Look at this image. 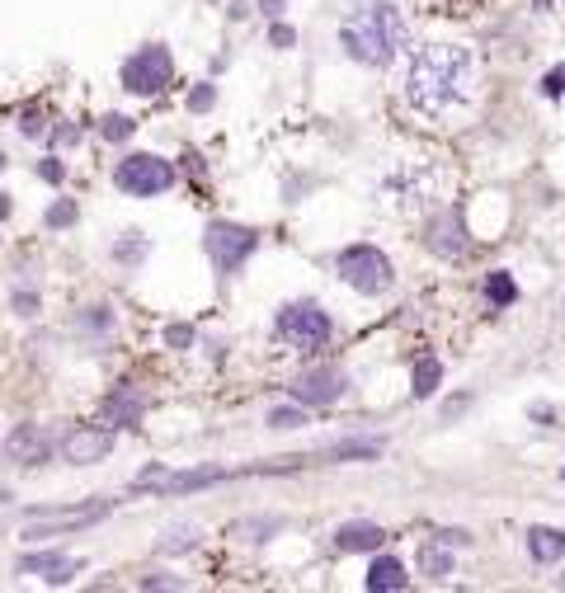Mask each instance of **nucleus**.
Returning <instances> with one entry per match:
<instances>
[{"instance_id": "f257e3e1", "label": "nucleus", "mask_w": 565, "mask_h": 593, "mask_svg": "<svg viewBox=\"0 0 565 593\" xmlns=\"http://www.w3.org/2000/svg\"><path fill=\"white\" fill-rule=\"evenodd\" d=\"M339 43L349 48L354 61H364V67H387V61L405 48V20L396 5L372 0V5L354 10L349 20H344Z\"/></svg>"}, {"instance_id": "f03ea898", "label": "nucleus", "mask_w": 565, "mask_h": 593, "mask_svg": "<svg viewBox=\"0 0 565 593\" xmlns=\"http://www.w3.org/2000/svg\"><path fill=\"white\" fill-rule=\"evenodd\" d=\"M466 67L471 57L466 48H452V43H434L411 61V75H405V95L419 108H443L462 95L466 85Z\"/></svg>"}, {"instance_id": "7ed1b4c3", "label": "nucleus", "mask_w": 565, "mask_h": 593, "mask_svg": "<svg viewBox=\"0 0 565 593\" xmlns=\"http://www.w3.org/2000/svg\"><path fill=\"white\" fill-rule=\"evenodd\" d=\"M335 269H339L344 283L358 288V292H368V296L387 292L391 278H396V274H391V259L377 245H349V249H339Z\"/></svg>"}, {"instance_id": "20e7f679", "label": "nucleus", "mask_w": 565, "mask_h": 593, "mask_svg": "<svg viewBox=\"0 0 565 593\" xmlns=\"http://www.w3.org/2000/svg\"><path fill=\"white\" fill-rule=\"evenodd\" d=\"M114 184L132 198H155L175 184V165L161 161V155H128V161H118Z\"/></svg>"}, {"instance_id": "39448f33", "label": "nucleus", "mask_w": 565, "mask_h": 593, "mask_svg": "<svg viewBox=\"0 0 565 593\" xmlns=\"http://www.w3.org/2000/svg\"><path fill=\"white\" fill-rule=\"evenodd\" d=\"M170 81H175V61H170L161 43H151V48H141L123 61V85H128L132 95H161Z\"/></svg>"}, {"instance_id": "423d86ee", "label": "nucleus", "mask_w": 565, "mask_h": 593, "mask_svg": "<svg viewBox=\"0 0 565 593\" xmlns=\"http://www.w3.org/2000/svg\"><path fill=\"white\" fill-rule=\"evenodd\" d=\"M255 245H260V231H250L241 222H212L208 226V255H212V264L222 274L241 269V264L255 255Z\"/></svg>"}, {"instance_id": "0eeeda50", "label": "nucleus", "mask_w": 565, "mask_h": 593, "mask_svg": "<svg viewBox=\"0 0 565 593\" xmlns=\"http://www.w3.org/2000/svg\"><path fill=\"white\" fill-rule=\"evenodd\" d=\"M235 476H245V472H165V466H147L137 480H132V490H155V495H184V490H208L217 486V480H235Z\"/></svg>"}, {"instance_id": "6e6552de", "label": "nucleus", "mask_w": 565, "mask_h": 593, "mask_svg": "<svg viewBox=\"0 0 565 593\" xmlns=\"http://www.w3.org/2000/svg\"><path fill=\"white\" fill-rule=\"evenodd\" d=\"M278 330L292 339L297 349H321L330 339V316L316 306V302H302V306H288L278 316Z\"/></svg>"}, {"instance_id": "1a4fd4ad", "label": "nucleus", "mask_w": 565, "mask_h": 593, "mask_svg": "<svg viewBox=\"0 0 565 593\" xmlns=\"http://www.w3.org/2000/svg\"><path fill=\"white\" fill-rule=\"evenodd\" d=\"M114 509V499H100V504H85V509H61V513H34L24 527V537H53V533H71V527H85V523H100L104 513Z\"/></svg>"}, {"instance_id": "9d476101", "label": "nucleus", "mask_w": 565, "mask_h": 593, "mask_svg": "<svg viewBox=\"0 0 565 593\" xmlns=\"http://www.w3.org/2000/svg\"><path fill=\"white\" fill-rule=\"evenodd\" d=\"M5 457L14 466H38L53 457V433H47L43 425H20V429H10V439H5Z\"/></svg>"}, {"instance_id": "9b49d317", "label": "nucleus", "mask_w": 565, "mask_h": 593, "mask_svg": "<svg viewBox=\"0 0 565 593\" xmlns=\"http://www.w3.org/2000/svg\"><path fill=\"white\" fill-rule=\"evenodd\" d=\"M108 452H114V429H76V433H67V443H61V457L71 466H94V462H104Z\"/></svg>"}, {"instance_id": "f8f14e48", "label": "nucleus", "mask_w": 565, "mask_h": 593, "mask_svg": "<svg viewBox=\"0 0 565 593\" xmlns=\"http://www.w3.org/2000/svg\"><path fill=\"white\" fill-rule=\"evenodd\" d=\"M344 372L335 368H316V372H302V377L292 382V400H302V405H330V400H339L344 396Z\"/></svg>"}, {"instance_id": "ddd939ff", "label": "nucleus", "mask_w": 565, "mask_h": 593, "mask_svg": "<svg viewBox=\"0 0 565 593\" xmlns=\"http://www.w3.org/2000/svg\"><path fill=\"white\" fill-rule=\"evenodd\" d=\"M429 249L438 259H462L466 255V226L458 212H443L429 222Z\"/></svg>"}, {"instance_id": "4468645a", "label": "nucleus", "mask_w": 565, "mask_h": 593, "mask_svg": "<svg viewBox=\"0 0 565 593\" xmlns=\"http://www.w3.org/2000/svg\"><path fill=\"white\" fill-rule=\"evenodd\" d=\"M76 570H81V560L57 556V551H38V556L20 560V574H38L47 584H67V580H76Z\"/></svg>"}, {"instance_id": "2eb2a0df", "label": "nucleus", "mask_w": 565, "mask_h": 593, "mask_svg": "<svg viewBox=\"0 0 565 593\" xmlns=\"http://www.w3.org/2000/svg\"><path fill=\"white\" fill-rule=\"evenodd\" d=\"M382 537L387 533L377 523H344V527H335V551L339 556H349V551H377Z\"/></svg>"}, {"instance_id": "dca6fc26", "label": "nucleus", "mask_w": 565, "mask_h": 593, "mask_svg": "<svg viewBox=\"0 0 565 593\" xmlns=\"http://www.w3.org/2000/svg\"><path fill=\"white\" fill-rule=\"evenodd\" d=\"M364 584H368L372 593H396V589H405V584H411V574H405V566H401L396 556H377Z\"/></svg>"}, {"instance_id": "f3484780", "label": "nucleus", "mask_w": 565, "mask_h": 593, "mask_svg": "<svg viewBox=\"0 0 565 593\" xmlns=\"http://www.w3.org/2000/svg\"><path fill=\"white\" fill-rule=\"evenodd\" d=\"M528 551H532V560L552 566V560L565 556V533L561 527H528Z\"/></svg>"}, {"instance_id": "a211bd4d", "label": "nucleus", "mask_w": 565, "mask_h": 593, "mask_svg": "<svg viewBox=\"0 0 565 593\" xmlns=\"http://www.w3.org/2000/svg\"><path fill=\"white\" fill-rule=\"evenodd\" d=\"M104 419H108L114 429H118V425H137V419H141V396L132 392V386H118V392L104 400Z\"/></svg>"}, {"instance_id": "6ab92c4d", "label": "nucleus", "mask_w": 565, "mask_h": 593, "mask_svg": "<svg viewBox=\"0 0 565 593\" xmlns=\"http://www.w3.org/2000/svg\"><path fill=\"white\" fill-rule=\"evenodd\" d=\"M419 574H429V580H448L452 574V551H443L438 542H429V546H419Z\"/></svg>"}, {"instance_id": "aec40b11", "label": "nucleus", "mask_w": 565, "mask_h": 593, "mask_svg": "<svg viewBox=\"0 0 565 593\" xmlns=\"http://www.w3.org/2000/svg\"><path fill=\"white\" fill-rule=\"evenodd\" d=\"M438 382H443V363H438V358H419L415 372H411V392L424 400V396L438 392Z\"/></svg>"}, {"instance_id": "412c9836", "label": "nucleus", "mask_w": 565, "mask_h": 593, "mask_svg": "<svg viewBox=\"0 0 565 593\" xmlns=\"http://www.w3.org/2000/svg\"><path fill=\"white\" fill-rule=\"evenodd\" d=\"M485 296H491L495 306H514V296H518L514 278L509 274H491V278H485Z\"/></svg>"}, {"instance_id": "4be33fe9", "label": "nucleus", "mask_w": 565, "mask_h": 593, "mask_svg": "<svg viewBox=\"0 0 565 593\" xmlns=\"http://www.w3.org/2000/svg\"><path fill=\"white\" fill-rule=\"evenodd\" d=\"M194 546H198V527H170L165 542H161V551L175 556V551H194Z\"/></svg>"}, {"instance_id": "5701e85b", "label": "nucleus", "mask_w": 565, "mask_h": 593, "mask_svg": "<svg viewBox=\"0 0 565 593\" xmlns=\"http://www.w3.org/2000/svg\"><path fill=\"white\" fill-rule=\"evenodd\" d=\"M269 425H274V429H297V425H307V405L297 400V410H292V405H282V410L269 415Z\"/></svg>"}, {"instance_id": "b1692460", "label": "nucleus", "mask_w": 565, "mask_h": 593, "mask_svg": "<svg viewBox=\"0 0 565 593\" xmlns=\"http://www.w3.org/2000/svg\"><path fill=\"white\" fill-rule=\"evenodd\" d=\"M108 142H128L132 137V118H123V114H114V118H104V128H100Z\"/></svg>"}, {"instance_id": "393cba45", "label": "nucleus", "mask_w": 565, "mask_h": 593, "mask_svg": "<svg viewBox=\"0 0 565 593\" xmlns=\"http://www.w3.org/2000/svg\"><path fill=\"white\" fill-rule=\"evenodd\" d=\"M76 222V202H53V212H47V226H71Z\"/></svg>"}, {"instance_id": "a878e982", "label": "nucleus", "mask_w": 565, "mask_h": 593, "mask_svg": "<svg viewBox=\"0 0 565 593\" xmlns=\"http://www.w3.org/2000/svg\"><path fill=\"white\" fill-rule=\"evenodd\" d=\"M38 311V296L28 288H14V316H34Z\"/></svg>"}, {"instance_id": "bb28decb", "label": "nucleus", "mask_w": 565, "mask_h": 593, "mask_svg": "<svg viewBox=\"0 0 565 593\" xmlns=\"http://www.w3.org/2000/svg\"><path fill=\"white\" fill-rule=\"evenodd\" d=\"M188 108H198V114H203V108H212V85H198L194 100H188Z\"/></svg>"}, {"instance_id": "cd10ccee", "label": "nucleus", "mask_w": 565, "mask_h": 593, "mask_svg": "<svg viewBox=\"0 0 565 593\" xmlns=\"http://www.w3.org/2000/svg\"><path fill=\"white\" fill-rule=\"evenodd\" d=\"M274 43H278V48H292V43H297V34H292L288 24H278V28H274Z\"/></svg>"}, {"instance_id": "c85d7f7f", "label": "nucleus", "mask_w": 565, "mask_h": 593, "mask_svg": "<svg viewBox=\"0 0 565 593\" xmlns=\"http://www.w3.org/2000/svg\"><path fill=\"white\" fill-rule=\"evenodd\" d=\"M20 128H24V137H38V132H43V118H38V114H24Z\"/></svg>"}, {"instance_id": "c756f323", "label": "nucleus", "mask_w": 565, "mask_h": 593, "mask_svg": "<svg viewBox=\"0 0 565 593\" xmlns=\"http://www.w3.org/2000/svg\"><path fill=\"white\" fill-rule=\"evenodd\" d=\"M561 90H565V71H552L546 75V95H561Z\"/></svg>"}, {"instance_id": "7c9ffc66", "label": "nucleus", "mask_w": 565, "mask_h": 593, "mask_svg": "<svg viewBox=\"0 0 565 593\" xmlns=\"http://www.w3.org/2000/svg\"><path fill=\"white\" fill-rule=\"evenodd\" d=\"M38 170H43V179H47V184H57V179H61V165H57V161H43Z\"/></svg>"}, {"instance_id": "2f4dec72", "label": "nucleus", "mask_w": 565, "mask_h": 593, "mask_svg": "<svg viewBox=\"0 0 565 593\" xmlns=\"http://www.w3.org/2000/svg\"><path fill=\"white\" fill-rule=\"evenodd\" d=\"M76 137H81V128H71V123L67 128H57V142H76Z\"/></svg>"}]
</instances>
